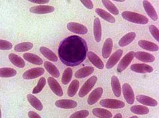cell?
Listing matches in <instances>:
<instances>
[{"label":"cell","mask_w":159,"mask_h":118,"mask_svg":"<svg viewBox=\"0 0 159 118\" xmlns=\"http://www.w3.org/2000/svg\"><path fill=\"white\" fill-rule=\"evenodd\" d=\"M88 47L86 40L77 35L65 38L60 43L58 53L60 60L69 67L78 66L87 57Z\"/></svg>","instance_id":"1"},{"label":"cell","mask_w":159,"mask_h":118,"mask_svg":"<svg viewBox=\"0 0 159 118\" xmlns=\"http://www.w3.org/2000/svg\"><path fill=\"white\" fill-rule=\"evenodd\" d=\"M121 17L125 20L133 23L139 24H147L148 23V19L141 14L133 11H125L122 12Z\"/></svg>","instance_id":"2"},{"label":"cell","mask_w":159,"mask_h":118,"mask_svg":"<svg viewBox=\"0 0 159 118\" xmlns=\"http://www.w3.org/2000/svg\"><path fill=\"white\" fill-rule=\"evenodd\" d=\"M98 81V77L96 76H92L85 82V83L82 85L80 91L78 92V95L80 98H84L86 96L88 93L90 92L93 87L95 86Z\"/></svg>","instance_id":"3"},{"label":"cell","mask_w":159,"mask_h":118,"mask_svg":"<svg viewBox=\"0 0 159 118\" xmlns=\"http://www.w3.org/2000/svg\"><path fill=\"white\" fill-rule=\"evenodd\" d=\"M101 106L110 109H121L125 107V104L123 101L116 99H103L99 102Z\"/></svg>","instance_id":"4"},{"label":"cell","mask_w":159,"mask_h":118,"mask_svg":"<svg viewBox=\"0 0 159 118\" xmlns=\"http://www.w3.org/2000/svg\"><path fill=\"white\" fill-rule=\"evenodd\" d=\"M134 57H135V52L131 51L128 52L126 55L121 59L120 62L119 63V65L117 66V71L119 73H121L124 70H125L127 67L131 64Z\"/></svg>","instance_id":"5"},{"label":"cell","mask_w":159,"mask_h":118,"mask_svg":"<svg viewBox=\"0 0 159 118\" xmlns=\"http://www.w3.org/2000/svg\"><path fill=\"white\" fill-rule=\"evenodd\" d=\"M44 73V70L42 67L32 68L23 73V78L26 80H31L42 76Z\"/></svg>","instance_id":"6"},{"label":"cell","mask_w":159,"mask_h":118,"mask_svg":"<svg viewBox=\"0 0 159 118\" xmlns=\"http://www.w3.org/2000/svg\"><path fill=\"white\" fill-rule=\"evenodd\" d=\"M123 96L129 104H133L135 102V94L132 87L128 83H124L122 86Z\"/></svg>","instance_id":"7"},{"label":"cell","mask_w":159,"mask_h":118,"mask_svg":"<svg viewBox=\"0 0 159 118\" xmlns=\"http://www.w3.org/2000/svg\"><path fill=\"white\" fill-rule=\"evenodd\" d=\"M67 29L73 33H76L78 34L84 35L86 34L88 32V30L86 27L82 24H79L74 22H70L67 24Z\"/></svg>","instance_id":"8"},{"label":"cell","mask_w":159,"mask_h":118,"mask_svg":"<svg viewBox=\"0 0 159 118\" xmlns=\"http://www.w3.org/2000/svg\"><path fill=\"white\" fill-rule=\"evenodd\" d=\"M131 70L137 73H141V74L152 73L154 71L151 66L144 64V63H134L131 66Z\"/></svg>","instance_id":"9"},{"label":"cell","mask_w":159,"mask_h":118,"mask_svg":"<svg viewBox=\"0 0 159 118\" xmlns=\"http://www.w3.org/2000/svg\"><path fill=\"white\" fill-rule=\"evenodd\" d=\"M55 8L53 6H37L32 7L29 9V11L32 13L34 14H39V15H43V14H48L52 13Z\"/></svg>","instance_id":"10"},{"label":"cell","mask_w":159,"mask_h":118,"mask_svg":"<svg viewBox=\"0 0 159 118\" xmlns=\"http://www.w3.org/2000/svg\"><path fill=\"white\" fill-rule=\"evenodd\" d=\"M47 81L51 91L54 93V94L60 97L63 96L62 88L56 79H54L53 77H51L48 78Z\"/></svg>","instance_id":"11"},{"label":"cell","mask_w":159,"mask_h":118,"mask_svg":"<svg viewBox=\"0 0 159 118\" xmlns=\"http://www.w3.org/2000/svg\"><path fill=\"white\" fill-rule=\"evenodd\" d=\"M103 92V90L102 87H98L93 90L88 98V104L89 105H93L100 99Z\"/></svg>","instance_id":"12"},{"label":"cell","mask_w":159,"mask_h":118,"mask_svg":"<svg viewBox=\"0 0 159 118\" xmlns=\"http://www.w3.org/2000/svg\"><path fill=\"white\" fill-rule=\"evenodd\" d=\"M123 53V52L122 50H118L112 54L110 57H109L107 62L106 63L107 70H111V69H112L117 64L119 60L122 57Z\"/></svg>","instance_id":"13"},{"label":"cell","mask_w":159,"mask_h":118,"mask_svg":"<svg viewBox=\"0 0 159 118\" xmlns=\"http://www.w3.org/2000/svg\"><path fill=\"white\" fill-rule=\"evenodd\" d=\"M87 56L92 64L97 67L99 70H103L104 68V63L97 54H96L93 52H88L87 53Z\"/></svg>","instance_id":"14"},{"label":"cell","mask_w":159,"mask_h":118,"mask_svg":"<svg viewBox=\"0 0 159 118\" xmlns=\"http://www.w3.org/2000/svg\"><path fill=\"white\" fill-rule=\"evenodd\" d=\"M136 100L143 105L147 106L156 107L158 105V102L155 99L145 95H139L136 96Z\"/></svg>","instance_id":"15"},{"label":"cell","mask_w":159,"mask_h":118,"mask_svg":"<svg viewBox=\"0 0 159 118\" xmlns=\"http://www.w3.org/2000/svg\"><path fill=\"white\" fill-rule=\"evenodd\" d=\"M143 5L144 9L147 13V14L148 15L152 21H157L158 20V14L155 10V9L154 8L152 5L147 0L143 2Z\"/></svg>","instance_id":"16"},{"label":"cell","mask_w":159,"mask_h":118,"mask_svg":"<svg viewBox=\"0 0 159 118\" xmlns=\"http://www.w3.org/2000/svg\"><path fill=\"white\" fill-rule=\"evenodd\" d=\"M55 106L62 109H73L78 106V103L72 100L62 99L58 100L55 102Z\"/></svg>","instance_id":"17"},{"label":"cell","mask_w":159,"mask_h":118,"mask_svg":"<svg viewBox=\"0 0 159 118\" xmlns=\"http://www.w3.org/2000/svg\"><path fill=\"white\" fill-rule=\"evenodd\" d=\"M113 40L110 38H107L103 43V45L102 47V56L104 59L108 58L111 54V52L113 50Z\"/></svg>","instance_id":"18"},{"label":"cell","mask_w":159,"mask_h":118,"mask_svg":"<svg viewBox=\"0 0 159 118\" xmlns=\"http://www.w3.org/2000/svg\"><path fill=\"white\" fill-rule=\"evenodd\" d=\"M93 35L95 40L99 42L102 40V29L100 20L99 18H95L93 21Z\"/></svg>","instance_id":"19"},{"label":"cell","mask_w":159,"mask_h":118,"mask_svg":"<svg viewBox=\"0 0 159 118\" xmlns=\"http://www.w3.org/2000/svg\"><path fill=\"white\" fill-rule=\"evenodd\" d=\"M135 57L142 62L152 63L155 60V57L152 54L145 52H135Z\"/></svg>","instance_id":"20"},{"label":"cell","mask_w":159,"mask_h":118,"mask_svg":"<svg viewBox=\"0 0 159 118\" xmlns=\"http://www.w3.org/2000/svg\"><path fill=\"white\" fill-rule=\"evenodd\" d=\"M136 38V33L131 32L124 35L120 40H119V46L121 47H125L130 44Z\"/></svg>","instance_id":"21"},{"label":"cell","mask_w":159,"mask_h":118,"mask_svg":"<svg viewBox=\"0 0 159 118\" xmlns=\"http://www.w3.org/2000/svg\"><path fill=\"white\" fill-rule=\"evenodd\" d=\"M111 85L114 95L116 97H119L121 95V86L120 82L117 77L113 75L111 78Z\"/></svg>","instance_id":"22"},{"label":"cell","mask_w":159,"mask_h":118,"mask_svg":"<svg viewBox=\"0 0 159 118\" xmlns=\"http://www.w3.org/2000/svg\"><path fill=\"white\" fill-rule=\"evenodd\" d=\"M139 46L141 48L150 52H157L158 50V46L157 44L150 41L141 40L138 42Z\"/></svg>","instance_id":"23"},{"label":"cell","mask_w":159,"mask_h":118,"mask_svg":"<svg viewBox=\"0 0 159 118\" xmlns=\"http://www.w3.org/2000/svg\"><path fill=\"white\" fill-rule=\"evenodd\" d=\"M23 58L24 60H25L31 63L34 65H41L43 63V61L41 57L38 56L37 55H35V54H33L31 53H24Z\"/></svg>","instance_id":"24"},{"label":"cell","mask_w":159,"mask_h":118,"mask_svg":"<svg viewBox=\"0 0 159 118\" xmlns=\"http://www.w3.org/2000/svg\"><path fill=\"white\" fill-rule=\"evenodd\" d=\"M94 71V68L91 66L84 67L80 69L75 73V77L77 78H83L92 75Z\"/></svg>","instance_id":"25"},{"label":"cell","mask_w":159,"mask_h":118,"mask_svg":"<svg viewBox=\"0 0 159 118\" xmlns=\"http://www.w3.org/2000/svg\"><path fill=\"white\" fill-rule=\"evenodd\" d=\"M8 57L9 61H11L12 63V64L15 66H16L19 68H23L25 66V62L24 60H23L20 56L16 55V54L10 53L9 54Z\"/></svg>","instance_id":"26"},{"label":"cell","mask_w":159,"mask_h":118,"mask_svg":"<svg viewBox=\"0 0 159 118\" xmlns=\"http://www.w3.org/2000/svg\"><path fill=\"white\" fill-rule=\"evenodd\" d=\"M40 52L50 61H52L53 62H56L58 61L57 56L52 50L47 47L41 46L40 48Z\"/></svg>","instance_id":"27"},{"label":"cell","mask_w":159,"mask_h":118,"mask_svg":"<svg viewBox=\"0 0 159 118\" xmlns=\"http://www.w3.org/2000/svg\"><path fill=\"white\" fill-rule=\"evenodd\" d=\"M44 67L48 73H50L53 77L58 78L60 77V71L51 62L48 61H45L44 63Z\"/></svg>","instance_id":"28"},{"label":"cell","mask_w":159,"mask_h":118,"mask_svg":"<svg viewBox=\"0 0 159 118\" xmlns=\"http://www.w3.org/2000/svg\"><path fill=\"white\" fill-rule=\"evenodd\" d=\"M27 98L28 102L30 103V104H31L34 109H36L38 111H41L43 109V105L42 104V102L40 101L37 97L33 96L31 94H29L27 96Z\"/></svg>","instance_id":"29"},{"label":"cell","mask_w":159,"mask_h":118,"mask_svg":"<svg viewBox=\"0 0 159 118\" xmlns=\"http://www.w3.org/2000/svg\"><path fill=\"white\" fill-rule=\"evenodd\" d=\"M96 13L105 21L111 23H116L115 17L112 16L111 14L104 10V9L101 8H97L96 9Z\"/></svg>","instance_id":"30"},{"label":"cell","mask_w":159,"mask_h":118,"mask_svg":"<svg viewBox=\"0 0 159 118\" xmlns=\"http://www.w3.org/2000/svg\"><path fill=\"white\" fill-rule=\"evenodd\" d=\"M92 114L93 116L98 117L110 118L113 116L111 112L103 108H94L92 110Z\"/></svg>","instance_id":"31"},{"label":"cell","mask_w":159,"mask_h":118,"mask_svg":"<svg viewBox=\"0 0 159 118\" xmlns=\"http://www.w3.org/2000/svg\"><path fill=\"white\" fill-rule=\"evenodd\" d=\"M130 110L137 115H147L149 113V109L147 107L141 105L133 106L130 107Z\"/></svg>","instance_id":"32"},{"label":"cell","mask_w":159,"mask_h":118,"mask_svg":"<svg viewBox=\"0 0 159 118\" xmlns=\"http://www.w3.org/2000/svg\"><path fill=\"white\" fill-rule=\"evenodd\" d=\"M17 75V71L13 68L2 67L0 69V77L2 78L13 77Z\"/></svg>","instance_id":"33"},{"label":"cell","mask_w":159,"mask_h":118,"mask_svg":"<svg viewBox=\"0 0 159 118\" xmlns=\"http://www.w3.org/2000/svg\"><path fill=\"white\" fill-rule=\"evenodd\" d=\"M79 86H80L79 81H78V80L72 81L70 82V84L68 88V91H67L68 95L70 97H74L76 95L77 92L78 91Z\"/></svg>","instance_id":"34"},{"label":"cell","mask_w":159,"mask_h":118,"mask_svg":"<svg viewBox=\"0 0 159 118\" xmlns=\"http://www.w3.org/2000/svg\"><path fill=\"white\" fill-rule=\"evenodd\" d=\"M33 48V44L30 42H22L17 44L15 46V51L17 52H27Z\"/></svg>","instance_id":"35"},{"label":"cell","mask_w":159,"mask_h":118,"mask_svg":"<svg viewBox=\"0 0 159 118\" xmlns=\"http://www.w3.org/2000/svg\"><path fill=\"white\" fill-rule=\"evenodd\" d=\"M102 2L103 6H105V7L111 13L114 15H119V9L111 1H109V0H102Z\"/></svg>","instance_id":"36"},{"label":"cell","mask_w":159,"mask_h":118,"mask_svg":"<svg viewBox=\"0 0 159 118\" xmlns=\"http://www.w3.org/2000/svg\"><path fill=\"white\" fill-rule=\"evenodd\" d=\"M72 75H73V71L72 70L70 67H68L66 68L65 70H64L62 77V83L64 85H68V83L70 82L72 78Z\"/></svg>","instance_id":"37"},{"label":"cell","mask_w":159,"mask_h":118,"mask_svg":"<svg viewBox=\"0 0 159 118\" xmlns=\"http://www.w3.org/2000/svg\"><path fill=\"white\" fill-rule=\"evenodd\" d=\"M46 83H47V80L45 78L41 77V78H40L37 86L33 88V94L35 95V94H38V93H39V92H41L43 91L44 86L46 85Z\"/></svg>","instance_id":"38"},{"label":"cell","mask_w":159,"mask_h":118,"mask_svg":"<svg viewBox=\"0 0 159 118\" xmlns=\"http://www.w3.org/2000/svg\"><path fill=\"white\" fill-rule=\"evenodd\" d=\"M89 112L88 110H80V111H78L76 112L75 113H74L72 115H70V117L71 118H84V117H86L89 116Z\"/></svg>","instance_id":"39"},{"label":"cell","mask_w":159,"mask_h":118,"mask_svg":"<svg viewBox=\"0 0 159 118\" xmlns=\"http://www.w3.org/2000/svg\"><path fill=\"white\" fill-rule=\"evenodd\" d=\"M13 48V44L7 40L1 39L0 40V50H9Z\"/></svg>","instance_id":"40"},{"label":"cell","mask_w":159,"mask_h":118,"mask_svg":"<svg viewBox=\"0 0 159 118\" xmlns=\"http://www.w3.org/2000/svg\"><path fill=\"white\" fill-rule=\"evenodd\" d=\"M149 31H150L151 35L157 42H159V30L158 28L153 24L149 26Z\"/></svg>","instance_id":"41"},{"label":"cell","mask_w":159,"mask_h":118,"mask_svg":"<svg viewBox=\"0 0 159 118\" xmlns=\"http://www.w3.org/2000/svg\"><path fill=\"white\" fill-rule=\"evenodd\" d=\"M81 3L89 9H92L93 8V4L91 0H81Z\"/></svg>","instance_id":"42"},{"label":"cell","mask_w":159,"mask_h":118,"mask_svg":"<svg viewBox=\"0 0 159 118\" xmlns=\"http://www.w3.org/2000/svg\"><path fill=\"white\" fill-rule=\"evenodd\" d=\"M29 2H31L33 3H37V4H45V3H48L50 0H29Z\"/></svg>","instance_id":"43"},{"label":"cell","mask_w":159,"mask_h":118,"mask_svg":"<svg viewBox=\"0 0 159 118\" xmlns=\"http://www.w3.org/2000/svg\"><path fill=\"white\" fill-rule=\"evenodd\" d=\"M28 116L29 117H32V118H41V116L37 114L36 112H34L33 111H30L28 113Z\"/></svg>","instance_id":"44"},{"label":"cell","mask_w":159,"mask_h":118,"mask_svg":"<svg viewBox=\"0 0 159 118\" xmlns=\"http://www.w3.org/2000/svg\"><path fill=\"white\" fill-rule=\"evenodd\" d=\"M114 117H115V118H121V117H123V116L121 114H117L114 116Z\"/></svg>","instance_id":"45"},{"label":"cell","mask_w":159,"mask_h":118,"mask_svg":"<svg viewBox=\"0 0 159 118\" xmlns=\"http://www.w3.org/2000/svg\"><path fill=\"white\" fill-rule=\"evenodd\" d=\"M115 2H125V0H116Z\"/></svg>","instance_id":"46"},{"label":"cell","mask_w":159,"mask_h":118,"mask_svg":"<svg viewBox=\"0 0 159 118\" xmlns=\"http://www.w3.org/2000/svg\"><path fill=\"white\" fill-rule=\"evenodd\" d=\"M131 117H133V118H136V117H138L136 116H132Z\"/></svg>","instance_id":"47"}]
</instances>
